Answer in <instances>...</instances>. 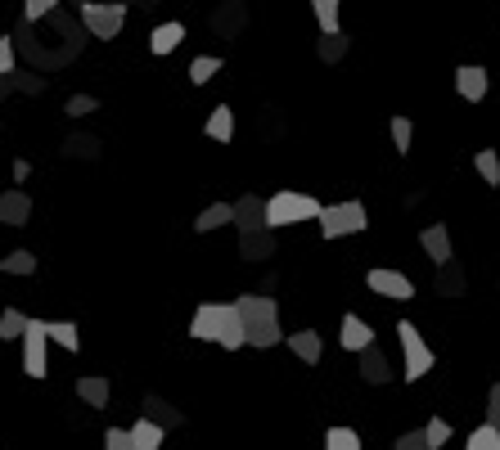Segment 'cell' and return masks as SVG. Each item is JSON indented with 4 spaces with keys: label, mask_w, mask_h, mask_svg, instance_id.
I'll use <instances>...</instances> for the list:
<instances>
[{
    "label": "cell",
    "mask_w": 500,
    "mask_h": 450,
    "mask_svg": "<svg viewBox=\"0 0 500 450\" xmlns=\"http://www.w3.org/2000/svg\"><path fill=\"white\" fill-rule=\"evenodd\" d=\"M190 338H199V342H221L226 351H240V347H249V342H244V325H240V311H235V302H226V307H217V302H203V307L194 311V320H190Z\"/></svg>",
    "instance_id": "6da1fadb"
},
{
    "label": "cell",
    "mask_w": 500,
    "mask_h": 450,
    "mask_svg": "<svg viewBox=\"0 0 500 450\" xmlns=\"http://www.w3.org/2000/svg\"><path fill=\"white\" fill-rule=\"evenodd\" d=\"M235 311H240V325H244V342H252V347H275V342H284L275 298L244 293V298H235Z\"/></svg>",
    "instance_id": "7a4b0ae2"
},
{
    "label": "cell",
    "mask_w": 500,
    "mask_h": 450,
    "mask_svg": "<svg viewBox=\"0 0 500 450\" xmlns=\"http://www.w3.org/2000/svg\"><path fill=\"white\" fill-rule=\"evenodd\" d=\"M320 217V203L311 194H298V190H279L266 199V230H279V225H298V221H316Z\"/></svg>",
    "instance_id": "3957f363"
},
{
    "label": "cell",
    "mask_w": 500,
    "mask_h": 450,
    "mask_svg": "<svg viewBox=\"0 0 500 450\" xmlns=\"http://www.w3.org/2000/svg\"><path fill=\"white\" fill-rule=\"evenodd\" d=\"M320 234L325 239H343V234H361L370 217H366V208L357 203V199H348V203H334V208H320Z\"/></svg>",
    "instance_id": "277c9868"
},
{
    "label": "cell",
    "mask_w": 500,
    "mask_h": 450,
    "mask_svg": "<svg viewBox=\"0 0 500 450\" xmlns=\"http://www.w3.org/2000/svg\"><path fill=\"white\" fill-rule=\"evenodd\" d=\"M397 338H401V351H406V369H401V374H406V383H419V378L433 369V347L419 338V329H415L410 320L397 325Z\"/></svg>",
    "instance_id": "5b68a950"
},
{
    "label": "cell",
    "mask_w": 500,
    "mask_h": 450,
    "mask_svg": "<svg viewBox=\"0 0 500 450\" xmlns=\"http://www.w3.org/2000/svg\"><path fill=\"white\" fill-rule=\"evenodd\" d=\"M82 23H86L91 36L113 41L126 23V5H95V0H86V5H82Z\"/></svg>",
    "instance_id": "8992f818"
},
{
    "label": "cell",
    "mask_w": 500,
    "mask_h": 450,
    "mask_svg": "<svg viewBox=\"0 0 500 450\" xmlns=\"http://www.w3.org/2000/svg\"><path fill=\"white\" fill-rule=\"evenodd\" d=\"M45 320H27L23 329V374L27 378H45Z\"/></svg>",
    "instance_id": "52a82bcc"
},
{
    "label": "cell",
    "mask_w": 500,
    "mask_h": 450,
    "mask_svg": "<svg viewBox=\"0 0 500 450\" xmlns=\"http://www.w3.org/2000/svg\"><path fill=\"white\" fill-rule=\"evenodd\" d=\"M366 284L375 289L378 298H397V302H410V298H415V279H410V275H401V270H387V266L370 270V279H366Z\"/></svg>",
    "instance_id": "ba28073f"
},
{
    "label": "cell",
    "mask_w": 500,
    "mask_h": 450,
    "mask_svg": "<svg viewBox=\"0 0 500 450\" xmlns=\"http://www.w3.org/2000/svg\"><path fill=\"white\" fill-rule=\"evenodd\" d=\"M487 86H492L487 68H478V64H465V68H456V91H460V100L478 104V100H487Z\"/></svg>",
    "instance_id": "9c48e42d"
},
{
    "label": "cell",
    "mask_w": 500,
    "mask_h": 450,
    "mask_svg": "<svg viewBox=\"0 0 500 450\" xmlns=\"http://www.w3.org/2000/svg\"><path fill=\"white\" fill-rule=\"evenodd\" d=\"M419 248L428 252L433 266H451V230H446V225H424Z\"/></svg>",
    "instance_id": "30bf717a"
},
{
    "label": "cell",
    "mask_w": 500,
    "mask_h": 450,
    "mask_svg": "<svg viewBox=\"0 0 500 450\" xmlns=\"http://www.w3.org/2000/svg\"><path fill=\"white\" fill-rule=\"evenodd\" d=\"M235 225H240V234L266 230V203H261L257 194H244V199L235 203Z\"/></svg>",
    "instance_id": "8fae6325"
},
{
    "label": "cell",
    "mask_w": 500,
    "mask_h": 450,
    "mask_svg": "<svg viewBox=\"0 0 500 450\" xmlns=\"http://www.w3.org/2000/svg\"><path fill=\"white\" fill-rule=\"evenodd\" d=\"M338 342H343V351H366V347H375V329L361 320V316H343V334H338Z\"/></svg>",
    "instance_id": "7c38bea8"
},
{
    "label": "cell",
    "mask_w": 500,
    "mask_h": 450,
    "mask_svg": "<svg viewBox=\"0 0 500 450\" xmlns=\"http://www.w3.org/2000/svg\"><path fill=\"white\" fill-rule=\"evenodd\" d=\"M27 217H32V199L23 190L0 194V225H27Z\"/></svg>",
    "instance_id": "4fadbf2b"
},
{
    "label": "cell",
    "mask_w": 500,
    "mask_h": 450,
    "mask_svg": "<svg viewBox=\"0 0 500 450\" xmlns=\"http://www.w3.org/2000/svg\"><path fill=\"white\" fill-rule=\"evenodd\" d=\"M126 433H131V450H162V437H167V428H158L153 419H135Z\"/></svg>",
    "instance_id": "5bb4252c"
},
{
    "label": "cell",
    "mask_w": 500,
    "mask_h": 450,
    "mask_svg": "<svg viewBox=\"0 0 500 450\" xmlns=\"http://www.w3.org/2000/svg\"><path fill=\"white\" fill-rule=\"evenodd\" d=\"M284 338H289V351L302 365H320V334L316 329H298V334H284Z\"/></svg>",
    "instance_id": "9a60e30c"
},
{
    "label": "cell",
    "mask_w": 500,
    "mask_h": 450,
    "mask_svg": "<svg viewBox=\"0 0 500 450\" xmlns=\"http://www.w3.org/2000/svg\"><path fill=\"white\" fill-rule=\"evenodd\" d=\"M361 378H366V383H392V365H387V356H383L378 347H366V351H361Z\"/></svg>",
    "instance_id": "2e32d148"
},
{
    "label": "cell",
    "mask_w": 500,
    "mask_h": 450,
    "mask_svg": "<svg viewBox=\"0 0 500 450\" xmlns=\"http://www.w3.org/2000/svg\"><path fill=\"white\" fill-rule=\"evenodd\" d=\"M181 41H185V23H158L153 36H149V50L153 54H172Z\"/></svg>",
    "instance_id": "e0dca14e"
},
{
    "label": "cell",
    "mask_w": 500,
    "mask_h": 450,
    "mask_svg": "<svg viewBox=\"0 0 500 450\" xmlns=\"http://www.w3.org/2000/svg\"><path fill=\"white\" fill-rule=\"evenodd\" d=\"M221 225H235V203H212V208H203L194 230H199V234H212V230H221Z\"/></svg>",
    "instance_id": "ac0fdd59"
},
{
    "label": "cell",
    "mask_w": 500,
    "mask_h": 450,
    "mask_svg": "<svg viewBox=\"0 0 500 450\" xmlns=\"http://www.w3.org/2000/svg\"><path fill=\"white\" fill-rule=\"evenodd\" d=\"M203 131H208L212 140H221V144H226V140H235V112L226 109V104H217V109L208 112V122H203Z\"/></svg>",
    "instance_id": "d6986e66"
},
{
    "label": "cell",
    "mask_w": 500,
    "mask_h": 450,
    "mask_svg": "<svg viewBox=\"0 0 500 450\" xmlns=\"http://www.w3.org/2000/svg\"><path fill=\"white\" fill-rule=\"evenodd\" d=\"M240 252H244V261H261V257H270V252H275V239H270V230L240 234Z\"/></svg>",
    "instance_id": "ffe728a7"
},
{
    "label": "cell",
    "mask_w": 500,
    "mask_h": 450,
    "mask_svg": "<svg viewBox=\"0 0 500 450\" xmlns=\"http://www.w3.org/2000/svg\"><path fill=\"white\" fill-rule=\"evenodd\" d=\"M45 338H50V342H59L64 351H77V347H82L77 325H68V320H45Z\"/></svg>",
    "instance_id": "44dd1931"
},
{
    "label": "cell",
    "mask_w": 500,
    "mask_h": 450,
    "mask_svg": "<svg viewBox=\"0 0 500 450\" xmlns=\"http://www.w3.org/2000/svg\"><path fill=\"white\" fill-rule=\"evenodd\" d=\"M311 9H316L320 36H338V32H343V27H338V0H316Z\"/></svg>",
    "instance_id": "7402d4cb"
},
{
    "label": "cell",
    "mask_w": 500,
    "mask_h": 450,
    "mask_svg": "<svg viewBox=\"0 0 500 450\" xmlns=\"http://www.w3.org/2000/svg\"><path fill=\"white\" fill-rule=\"evenodd\" d=\"M77 396H82L86 406H95V410L109 406V378H82V383H77Z\"/></svg>",
    "instance_id": "603a6c76"
},
{
    "label": "cell",
    "mask_w": 500,
    "mask_h": 450,
    "mask_svg": "<svg viewBox=\"0 0 500 450\" xmlns=\"http://www.w3.org/2000/svg\"><path fill=\"white\" fill-rule=\"evenodd\" d=\"M27 320H32V316H23L18 307H5V311H0V342H9V338H23Z\"/></svg>",
    "instance_id": "cb8c5ba5"
},
{
    "label": "cell",
    "mask_w": 500,
    "mask_h": 450,
    "mask_svg": "<svg viewBox=\"0 0 500 450\" xmlns=\"http://www.w3.org/2000/svg\"><path fill=\"white\" fill-rule=\"evenodd\" d=\"M217 73H221V59H212V54H199V59L190 64V82H194V86H208Z\"/></svg>",
    "instance_id": "d4e9b609"
},
{
    "label": "cell",
    "mask_w": 500,
    "mask_h": 450,
    "mask_svg": "<svg viewBox=\"0 0 500 450\" xmlns=\"http://www.w3.org/2000/svg\"><path fill=\"white\" fill-rule=\"evenodd\" d=\"M0 270H5V275H36V257H32L27 248H18V252H9V257L0 261Z\"/></svg>",
    "instance_id": "484cf974"
},
{
    "label": "cell",
    "mask_w": 500,
    "mask_h": 450,
    "mask_svg": "<svg viewBox=\"0 0 500 450\" xmlns=\"http://www.w3.org/2000/svg\"><path fill=\"white\" fill-rule=\"evenodd\" d=\"M474 167H478V176H483L487 185H500V153L496 149H483V153L474 158Z\"/></svg>",
    "instance_id": "4316f807"
},
{
    "label": "cell",
    "mask_w": 500,
    "mask_h": 450,
    "mask_svg": "<svg viewBox=\"0 0 500 450\" xmlns=\"http://www.w3.org/2000/svg\"><path fill=\"white\" fill-rule=\"evenodd\" d=\"M325 450H366V446H361V437L352 428H329L325 433Z\"/></svg>",
    "instance_id": "83f0119b"
},
{
    "label": "cell",
    "mask_w": 500,
    "mask_h": 450,
    "mask_svg": "<svg viewBox=\"0 0 500 450\" xmlns=\"http://www.w3.org/2000/svg\"><path fill=\"white\" fill-rule=\"evenodd\" d=\"M465 450H500V433L492 428V424H483V428H474V433H469Z\"/></svg>",
    "instance_id": "f1b7e54d"
},
{
    "label": "cell",
    "mask_w": 500,
    "mask_h": 450,
    "mask_svg": "<svg viewBox=\"0 0 500 450\" xmlns=\"http://www.w3.org/2000/svg\"><path fill=\"white\" fill-rule=\"evenodd\" d=\"M424 442H428V450H442L451 442V424L446 419H428L424 424Z\"/></svg>",
    "instance_id": "f546056e"
},
{
    "label": "cell",
    "mask_w": 500,
    "mask_h": 450,
    "mask_svg": "<svg viewBox=\"0 0 500 450\" xmlns=\"http://www.w3.org/2000/svg\"><path fill=\"white\" fill-rule=\"evenodd\" d=\"M343 54H348V36H343V32H338V36H320V59H325V64H338Z\"/></svg>",
    "instance_id": "4dcf8cb0"
},
{
    "label": "cell",
    "mask_w": 500,
    "mask_h": 450,
    "mask_svg": "<svg viewBox=\"0 0 500 450\" xmlns=\"http://www.w3.org/2000/svg\"><path fill=\"white\" fill-rule=\"evenodd\" d=\"M410 140H415L410 117H392V144H397V153H410Z\"/></svg>",
    "instance_id": "1f68e13d"
},
{
    "label": "cell",
    "mask_w": 500,
    "mask_h": 450,
    "mask_svg": "<svg viewBox=\"0 0 500 450\" xmlns=\"http://www.w3.org/2000/svg\"><path fill=\"white\" fill-rule=\"evenodd\" d=\"M392 450H428V442H424V428H415V433H401V437L392 442Z\"/></svg>",
    "instance_id": "d6a6232c"
},
{
    "label": "cell",
    "mask_w": 500,
    "mask_h": 450,
    "mask_svg": "<svg viewBox=\"0 0 500 450\" xmlns=\"http://www.w3.org/2000/svg\"><path fill=\"white\" fill-rule=\"evenodd\" d=\"M104 450H131V433L126 428H109L104 433Z\"/></svg>",
    "instance_id": "836d02e7"
},
{
    "label": "cell",
    "mask_w": 500,
    "mask_h": 450,
    "mask_svg": "<svg viewBox=\"0 0 500 450\" xmlns=\"http://www.w3.org/2000/svg\"><path fill=\"white\" fill-rule=\"evenodd\" d=\"M95 109H100V104H95L91 95H73V100H68V117H86V112H95Z\"/></svg>",
    "instance_id": "e575fe53"
},
{
    "label": "cell",
    "mask_w": 500,
    "mask_h": 450,
    "mask_svg": "<svg viewBox=\"0 0 500 450\" xmlns=\"http://www.w3.org/2000/svg\"><path fill=\"white\" fill-rule=\"evenodd\" d=\"M487 424L500 433V383H492V392H487Z\"/></svg>",
    "instance_id": "d590c367"
},
{
    "label": "cell",
    "mask_w": 500,
    "mask_h": 450,
    "mask_svg": "<svg viewBox=\"0 0 500 450\" xmlns=\"http://www.w3.org/2000/svg\"><path fill=\"white\" fill-rule=\"evenodd\" d=\"M50 9H59V5H54V0H27V5H23V14H27L32 23H36V18H45Z\"/></svg>",
    "instance_id": "8d00e7d4"
},
{
    "label": "cell",
    "mask_w": 500,
    "mask_h": 450,
    "mask_svg": "<svg viewBox=\"0 0 500 450\" xmlns=\"http://www.w3.org/2000/svg\"><path fill=\"white\" fill-rule=\"evenodd\" d=\"M9 73H14V45L0 41V77H9Z\"/></svg>",
    "instance_id": "74e56055"
}]
</instances>
